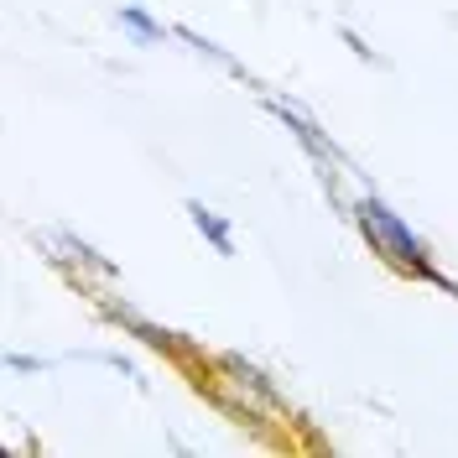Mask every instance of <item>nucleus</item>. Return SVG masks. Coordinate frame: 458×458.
<instances>
[{
	"label": "nucleus",
	"mask_w": 458,
	"mask_h": 458,
	"mask_svg": "<svg viewBox=\"0 0 458 458\" xmlns=\"http://www.w3.org/2000/svg\"><path fill=\"white\" fill-rule=\"evenodd\" d=\"M188 370L199 375V391H208L214 406H225L234 422H250V428H286L292 422L276 380L250 360H240V354H208L203 360L199 354Z\"/></svg>",
	"instance_id": "obj_1"
},
{
	"label": "nucleus",
	"mask_w": 458,
	"mask_h": 458,
	"mask_svg": "<svg viewBox=\"0 0 458 458\" xmlns=\"http://www.w3.org/2000/svg\"><path fill=\"white\" fill-rule=\"evenodd\" d=\"M349 225L365 234V245H370L375 256L386 260L391 271H401V276H422V282H432V286H443V292H454L458 297V286L432 266V250H428V240L417 234V229L401 219L391 203L380 199L375 188H365L360 199H354V214H349Z\"/></svg>",
	"instance_id": "obj_2"
},
{
	"label": "nucleus",
	"mask_w": 458,
	"mask_h": 458,
	"mask_svg": "<svg viewBox=\"0 0 458 458\" xmlns=\"http://www.w3.org/2000/svg\"><path fill=\"white\" fill-rule=\"evenodd\" d=\"M94 302H99V318H105V323L125 328V334H131V339H141L146 349L167 354V360H177V365H193V360H199V349H193V344H182V334H172V328H162V323H151V318L136 313L125 297H94Z\"/></svg>",
	"instance_id": "obj_3"
},
{
	"label": "nucleus",
	"mask_w": 458,
	"mask_h": 458,
	"mask_svg": "<svg viewBox=\"0 0 458 458\" xmlns=\"http://www.w3.org/2000/svg\"><path fill=\"white\" fill-rule=\"evenodd\" d=\"M260 105H266V110L276 114V120H282L286 131H292V141H297L302 151H308V157H313V167L334 162V167H349V172H354V162L344 157L339 141H334V136H328V131L318 125L313 114H302L297 105H292V99H282V94H260Z\"/></svg>",
	"instance_id": "obj_4"
},
{
	"label": "nucleus",
	"mask_w": 458,
	"mask_h": 458,
	"mask_svg": "<svg viewBox=\"0 0 458 458\" xmlns=\"http://www.w3.org/2000/svg\"><path fill=\"white\" fill-rule=\"evenodd\" d=\"M172 37H177V42H188V47H193L199 57H208L214 68H225L229 79H240L245 89H260V79H256V73H250V68H245L240 57L229 53V47H219L214 37H203V31H193V27H172Z\"/></svg>",
	"instance_id": "obj_5"
},
{
	"label": "nucleus",
	"mask_w": 458,
	"mask_h": 458,
	"mask_svg": "<svg viewBox=\"0 0 458 458\" xmlns=\"http://www.w3.org/2000/svg\"><path fill=\"white\" fill-rule=\"evenodd\" d=\"M182 208H188V225L203 234V245H208L214 256H219V260L234 256V225H229L225 214H214V208H208L203 199H188Z\"/></svg>",
	"instance_id": "obj_6"
},
{
	"label": "nucleus",
	"mask_w": 458,
	"mask_h": 458,
	"mask_svg": "<svg viewBox=\"0 0 458 458\" xmlns=\"http://www.w3.org/2000/svg\"><path fill=\"white\" fill-rule=\"evenodd\" d=\"M114 27L125 31L136 47H162V42L172 37V27H162L146 5H114Z\"/></svg>",
	"instance_id": "obj_7"
},
{
	"label": "nucleus",
	"mask_w": 458,
	"mask_h": 458,
	"mask_svg": "<svg viewBox=\"0 0 458 458\" xmlns=\"http://www.w3.org/2000/svg\"><path fill=\"white\" fill-rule=\"evenodd\" d=\"M339 42L349 47V57H354V63H365V68H375V73H391V57L375 53V47H370V42H365L354 27H339Z\"/></svg>",
	"instance_id": "obj_8"
},
{
	"label": "nucleus",
	"mask_w": 458,
	"mask_h": 458,
	"mask_svg": "<svg viewBox=\"0 0 458 458\" xmlns=\"http://www.w3.org/2000/svg\"><path fill=\"white\" fill-rule=\"evenodd\" d=\"M79 360H84V365H110V370H120L125 380H131V386H136V391H151V380H146V375L136 370L131 360H125V354H110V349H89V354H79Z\"/></svg>",
	"instance_id": "obj_9"
},
{
	"label": "nucleus",
	"mask_w": 458,
	"mask_h": 458,
	"mask_svg": "<svg viewBox=\"0 0 458 458\" xmlns=\"http://www.w3.org/2000/svg\"><path fill=\"white\" fill-rule=\"evenodd\" d=\"M5 370L11 375H42V370H53V360H42V354H5Z\"/></svg>",
	"instance_id": "obj_10"
}]
</instances>
